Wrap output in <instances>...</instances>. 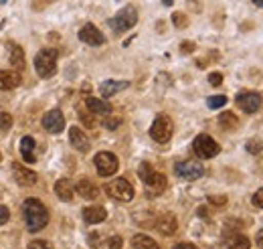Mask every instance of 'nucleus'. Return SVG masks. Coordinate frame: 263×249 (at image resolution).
Listing matches in <instances>:
<instances>
[{"mask_svg":"<svg viewBox=\"0 0 263 249\" xmlns=\"http://www.w3.org/2000/svg\"><path fill=\"white\" fill-rule=\"evenodd\" d=\"M122 237H118V235H114V237H109L107 239V245H109V249H120L122 247Z\"/></svg>","mask_w":263,"mask_h":249,"instance_id":"nucleus-32","label":"nucleus"},{"mask_svg":"<svg viewBox=\"0 0 263 249\" xmlns=\"http://www.w3.org/2000/svg\"><path fill=\"white\" fill-rule=\"evenodd\" d=\"M136 23H138V12H136V8H134V6H126V8H122V10L109 21V27L116 32H126L128 29H132Z\"/></svg>","mask_w":263,"mask_h":249,"instance_id":"nucleus-4","label":"nucleus"},{"mask_svg":"<svg viewBox=\"0 0 263 249\" xmlns=\"http://www.w3.org/2000/svg\"><path fill=\"white\" fill-rule=\"evenodd\" d=\"M105 217H107V213H105L103 207H85V209H83V219H85L87 223H91V225L105 221Z\"/></svg>","mask_w":263,"mask_h":249,"instance_id":"nucleus-21","label":"nucleus"},{"mask_svg":"<svg viewBox=\"0 0 263 249\" xmlns=\"http://www.w3.org/2000/svg\"><path fill=\"white\" fill-rule=\"evenodd\" d=\"M261 142L257 140V138H251V140H247V152L249 154H261Z\"/></svg>","mask_w":263,"mask_h":249,"instance_id":"nucleus-28","label":"nucleus"},{"mask_svg":"<svg viewBox=\"0 0 263 249\" xmlns=\"http://www.w3.org/2000/svg\"><path fill=\"white\" fill-rule=\"evenodd\" d=\"M93 162H96L99 176H111L118 172V166H120L118 156L111 154V152H99V154H96Z\"/></svg>","mask_w":263,"mask_h":249,"instance_id":"nucleus-9","label":"nucleus"},{"mask_svg":"<svg viewBox=\"0 0 263 249\" xmlns=\"http://www.w3.org/2000/svg\"><path fill=\"white\" fill-rule=\"evenodd\" d=\"M0 2H8V0H0Z\"/></svg>","mask_w":263,"mask_h":249,"instance_id":"nucleus-44","label":"nucleus"},{"mask_svg":"<svg viewBox=\"0 0 263 249\" xmlns=\"http://www.w3.org/2000/svg\"><path fill=\"white\" fill-rule=\"evenodd\" d=\"M180 49H182V53H193V51H195V43H191V41H184V43L180 45Z\"/></svg>","mask_w":263,"mask_h":249,"instance_id":"nucleus-36","label":"nucleus"},{"mask_svg":"<svg viewBox=\"0 0 263 249\" xmlns=\"http://www.w3.org/2000/svg\"><path fill=\"white\" fill-rule=\"evenodd\" d=\"M198 215H200V217H204V215H206V209H204V207H200V209H198Z\"/></svg>","mask_w":263,"mask_h":249,"instance_id":"nucleus-41","label":"nucleus"},{"mask_svg":"<svg viewBox=\"0 0 263 249\" xmlns=\"http://www.w3.org/2000/svg\"><path fill=\"white\" fill-rule=\"evenodd\" d=\"M174 249H197V245L195 243H176Z\"/></svg>","mask_w":263,"mask_h":249,"instance_id":"nucleus-39","label":"nucleus"},{"mask_svg":"<svg viewBox=\"0 0 263 249\" xmlns=\"http://www.w3.org/2000/svg\"><path fill=\"white\" fill-rule=\"evenodd\" d=\"M43 126H45V130L51 132V134H61L63 128H65V116H63L59 110H51L49 114H45Z\"/></svg>","mask_w":263,"mask_h":249,"instance_id":"nucleus-11","label":"nucleus"},{"mask_svg":"<svg viewBox=\"0 0 263 249\" xmlns=\"http://www.w3.org/2000/svg\"><path fill=\"white\" fill-rule=\"evenodd\" d=\"M193 150H195V154L198 158H213V156L219 154L221 146L209 134H200V136L195 138V142H193Z\"/></svg>","mask_w":263,"mask_h":249,"instance_id":"nucleus-7","label":"nucleus"},{"mask_svg":"<svg viewBox=\"0 0 263 249\" xmlns=\"http://www.w3.org/2000/svg\"><path fill=\"white\" fill-rule=\"evenodd\" d=\"M253 4L255 6H263V0H253Z\"/></svg>","mask_w":263,"mask_h":249,"instance_id":"nucleus-43","label":"nucleus"},{"mask_svg":"<svg viewBox=\"0 0 263 249\" xmlns=\"http://www.w3.org/2000/svg\"><path fill=\"white\" fill-rule=\"evenodd\" d=\"M172 23H174L176 27H180V29L189 25V21H186V16H184L182 12H174V14H172Z\"/></svg>","mask_w":263,"mask_h":249,"instance_id":"nucleus-31","label":"nucleus"},{"mask_svg":"<svg viewBox=\"0 0 263 249\" xmlns=\"http://www.w3.org/2000/svg\"><path fill=\"white\" fill-rule=\"evenodd\" d=\"M79 39H81L85 45H91V47H99V45L105 43L103 32L99 31L96 25H85V27L79 31Z\"/></svg>","mask_w":263,"mask_h":249,"instance_id":"nucleus-13","label":"nucleus"},{"mask_svg":"<svg viewBox=\"0 0 263 249\" xmlns=\"http://www.w3.org/2000/svg\"><path fill=\"white\" fill-rule=\"evenodd\" d=\"M237 105L245 114H255L261 108V95L255 94V92H241L237 95Z\"/></svg>","mask_w":263,"mask_h":249,"instance_id":"nucleus-10","label":"nucleus"},{"mask_svg":"<svg viewBox=\"0 0 263 249\" xmlns=\"http://www.w3.org/2000/svg\"><path fill=\"white\" fill-rule=\"evenodd\" d=\"M69 140H71V144H73L75 150H79V152H87L89 150V138L85 136V132L81 128L73 126L69 130Z\"/></svg>","mask_w":263,"mask_h":249,"instance_id":"nucleus-14","label":"nucleus"},{"mask_svg":"<svg viewBox=\"0 0 263 249\" xmlns=\"http://www.w3.org/2000/svg\"><path fill=\"white\" fill-rule=\"evenodd\" d=\"M172 130H174V126H172V120L164 116V114H160L156 120H154V124L150 128V136H152V140H156V142H160V144H166L170 138H172Z\"/></svg>","mask_w":263,"mask_h":249,"instance_id":"nucleus-5","label":"nucleus"},{"mask_svg":"<svg viewBox=\"0 0 263 249\" xmlns=\"http://www.w3.org/2000/svg\"><path fill=\"white\" fill-rule=\"evenodd\" d=\"M174 172L178 179L182 181H197L204 174V168L200 162H195V160H184V162H178L174 166Z\"/></svg>","mask_w":263,"mask_h":249,"instance_id":"nucleus-8","label":"nucleus"},{"mask_svg":"<svg viewBox=\"0 0 263 249\" xmlns=\"http://www.w3.org/2000/svg\"><path fill=\"white\" fill-rule=\"evenodd\" d=\"M138 174H140V179H142V183H144V187H146L150 197H158L166 188V176L160 174V172H154L148 162H142L140 164Z\"/></svg>","mask_w":263,"mask_h":249,"instance_id":"nucleus-2","label":"nucleus"},{"mask_svg":"<svg viewBox=\"0 0 263 249\" xmlns=\"http://www.w3.org/2000/svg\"><path fill=\"white\" fill-rule=\"evenodd\" d=\"M209 201L215 203V205H225V203H227V197H211Z\"/></svg>","mask_w":263,"mask_h":249,"instance_id":"nucleus-38","label":"nucleus"},{"mask_svg":"<svg viewBox=\"0 0 263 249\" xmlns=\"http://www.w3.org/2000/svg\"><path fill=\"white\" fill-rule=\"evenodd\" d=\"M209 81H211V85L217 87V85L223 83V75H221V73H211V75H209Z\"/></svg>","mask_w":263,"mask_h":249,"instance_id":"nucleus-34","label":"nucleus"},{"mask_svg":"<svg viewBox=\"0 0 263 249\" xmlns=\"http://www.w3.org/2000/svg\"><path fill=\"white\" fill-rule=\"evenodd\" d=\"M75 190H77V194H81L83 199H89V201L98 199V194H99L98 187H96L91 181H87V179L79 181V183H77V187H75Z\"/></svg>","mask_w":263,"mask_h":249,"instance_id":"nucleus-18","label":"nucleus"},{"mask_svg":"<svg viewBox=\"0 0 263 249\" xmlns=\"http://www.w3.org/2000/svg\"><path fill=\"white\" fill-rule=\"evenodd\" d=\"M34 148H36L34 138L25 136V138L21 140V154H23V158H25V162H34V160H36V156H34Z\"/></svg>","mask_w":263,"mask_h":249,"instance_id":"nucleus-20","label":"nucleus"},{"mask_svg":"<svg viewBox=\"0 0 263 249\" xmlns=\"http://www.w3.org/2000/svg\"><path fill=\"white\" fill-rule=\"evenodd\" d=\"M257 243L263 247V231H259V233H257Z\"/></svg>","mask_w":263,"mask_h":249,"instance_id":"nucleus-40","label":"nucleus"},{"mask_svg":"<svg viewBox=\"0 0 263 249\" xmlns=\"http://www.w3.org/2000/svg\"><path fill=\"white\" fill-rule=\"evenodd\" d=\"M162 2H164V6H172V2H174V0H162Z\"/></svg>","mask_w":263,"mask_h":249,"instance_id":"nucleus-42","label":"nucleus"},{"mask_svg":"<svg viewBox=\"0 0 263 249\" xmlns=\"http://www.w3.org/2000/svg\"><path fill=\"white\" fill-rule=\"evenodd\" d=\"M206 103H209L211 110H219V108H223L227 103V97L225 95H213V97H209Z\"/></svg>","mask_w":263,"mask_h":249,"instance_id":"nucleus-27","label":"nucleus"},{"mask_svg":"<svg viewBox=\"0 0 263 249\" xmlns=\"http://www.w3.org/2000/svg\"><path fill=\"white\" fill-rule=\"evenodd\" d=\"M132 245L134 249H158V243L152 239V237H148V235H134V239H132Z\"/></svg>","mask_w":263,"mask_h":249,"instance_id":"nucleus-23","label":"nucleus"},{"mask_svg":"<svg viewBox=\"0 0 263 249\" xmlns=\"http://www.w3.org/2000/svg\"><path fill=\"white\" fill-rule=\"evenodd\" d=\"M105 192L109 197H114L116 201H124V203H128V201L134 199V187L126 179H114L111 183H107L105 185Z\"/></svg>","mask_w":263,"mask_h":249,"instance_id":"nucleus-6","label":"nucleus"},{"mask_svg":"<svg viewBox=\"0 0 263 249\" xmlns=\"http://www.w3.org/2000/svg\"><path fill=\"white\" fill-rule=\"evenodd\" d=\"M10 63L14 65L16 71L25 69V51L18 45H12V49H10Z\"/></svg>","mask_w":263,"mask_h":249,"instance_id":"nucleus-24","label":"nucleus"},{"mask_svg":"<svg viewBox=\"0 0 263 249\" xmlns=\"http://www.w3.org/2000/svg\"><path fill=\"white\" fill-rule=\"evenodd\" d=\"M8 219H10V211H8L6 207H2V205H0V225L8 223Z\"/></svg>","mask_w":263,"mask_h":249,"instance_id":"nucleus-35","label":"nucleus"},{"mask_svg":"<svg viewBox=\"0 0 263 249\" xmlns=\"http://www.w3.org/2000/svg\"><path fill=\"white\" fill-rule=\"evenodd\" d=\"M219 124H221V128H225V130H235L237 124H239V120H237V116L233 112H225V114L219 116Z\"/></svg>","mask_w":263,"mask_h":249,"instance_id":"nucleus-26","label":"nucleus"},{"mask_svg":"<svg viewBox=\"0 0 263 249\" xmlns=\"http://www.w3.org/2000/svg\"><path fill=\"white\" fill-rule=\"evenodd\" d=\"M34 69L41 77H51L57 71V49H41L34 57Z\"/></svg>","mask_w":263,"mask_h":249,"instance_id":"nucleus-3","label":"nucleus"},{"mask_svg":"<svg viewBox=\"0 0 263 249\" xmlns=\"http://www.w3.org/2000/svg\"><path fill=\"white\" fill-rule=\"evenodd\" d=\"M12 174H14L16 183L21 187H33L34 183H36V172L31 170V168H27V166H23V164H18V162L12 164Z\"/></svg>","mask_w":263,"mask_h":249,"instance_id":"nucleus-12","label":"nucleus"},{"mask_svg":"<svg viewBox=\"0 0 263 249\" xmlns=\"http://www.w3.org/2000/svg\"><path fill=\"white\" fill-rule=\"evenodd\" d=\"M122 124V120H105V128H109V130H114V128H118V126Z\"/></svg>","mask_w":263,"mask_h":249,"instance_id":"nucleus-37","label":"nucleus"},{"mask_svg":"<svg viewBox=\"0 0 263 249\" xmlns=\"http://www.w3.org/2000/svg\"><path fill=\"white\" fill-rule=\"evenodd\" d=\"M251 201H253V205H255V207L263 209V188H259V190L253 194V199H251Z\"/></svg>","mask_w":263,"mask_h":249,"instance_id":"nucleus-33","label":"nucleus"},{"mask_svg":"<svg viewBox=\"0 0 263 249\" xmlns=\"http://www.w3.org/2000/svg\"><path fill=\"white\" fill-rule=\"evenodd\" d=\"M128 85H130L128 81H116V79H109V81H103V83H101L99 94H101V97H111L114 94L126 90Z\"/></svg>","mask_w":263,"mask_h":249,"instance_id":"nucleus-17","label":"nucleus"},{"mask_svg":"<svg viewBox=\"0 0 263 249\" xmlns=\"http://www.w3.org/2000/svg\"><path fill=\"white\" fill-rule=\"evenodd\" d=\"M21 81H23V77H21L18 71H8V69H2L0 71V90L2 92H8V90L18 87Z\"/></svg>","mask_w":263,"mask_h":249,"instance_id":"nucleus-15","label":"nucleus"},{"mask_svg":"<svg viewBox=\"0 0 263 249\" xmlns=\"http://www.w3.org/2000/svg\"><path fill=\"white\" fill-rule=\"evenodd\" d=\"M10 126H12V116L6 112H0V132L10 130Z\"/></svg>","mask_w":263,"mask_h":249,"instance_id":"nucleus-29","label":"nucleus"},{"mask_svg":"<svg viewBox=\"0 0 263 249\" xmlns=\"http://www.w3.org/2000/svg\"><path fill=\"white\" fill-rule=\"evenodd\" d=\"M85 105L91 114H99V116H109L111 114V105L105 99H99V97H87Z\"/></svg>","mask_w":263,"mask_h":249,"instance_id":"nucleus-16","label":"nucleus"},{"mask_svg":"<svg viewBox=\"0 0 263 249\" xmlns=\"http://www.w3.org/2000/svg\"><path fill=\"white\" fill-rule=\"evenodd\" d=\"M227 243H229V249H249L251 247V241H249L245 235H241V233H237V235L229 237Z\"/></svg>","mask_w":263,"mask_h":249,"instance_id":"nucleus-25","label":"nucleus"},{"mask_svg":"<svg viewBox=\"0 0 263 249\" xmlns=\"http://www.w3.org/2000/svg\"><path fill=\"white\" fill-rule=\"evenodd\" d=\"M29 249H53V245L49 241H45V239H34V241L29 243Z\"/></svg>","mask_w":263,"mask_h":249,"instance_id":"nucleus-30","label":"nucleus"},{"mask_svg":"<svg viewBox=\"0 0 263 249\" xmlns=\"http://www.w3.org/2000/svg\"><path fill=\"white\" fill-rule=\"evenodd\" d=\"M23 219H25V225L31 233H36L41 229L47 227L49 223V211L47 207L36 201V199H27L25 205H23Z\"/></svg>","mask_w":263,"mask_h":249,"instance_id":"nucleus-1","label":"nucleus"},{"mask_svg":"<svg viewBox=\"0 0 263 249\" xmlns=\"http://www.w3.org/2000/svg\"><path fill=\"white\" fill-rule=\"evenodd\" d=\"M176 227H178V223H176V217L174 215H162V217L156 221V229L162 233V235H172L174 231H176Z\"/></svg>","mask_w":263,"mask_h":249,"instance_id":"nucleus-19","label":"nucleus"},{"mask_svg":"<svg viewBox=\"0 0 263 249\" xmlns=\"http://www.w3.org/2000/svg\"><path fill=\"white\" fill-rule=\"evenodd\" d=\"M55 192H57V197L61 199V201H73V185L67 181V179H61V181H57L55 183Z\"/></svg>","mask_w":263,"mask_h":249,"instance_id":"nucleus-22","label":"nucleus"}]
</instances>
